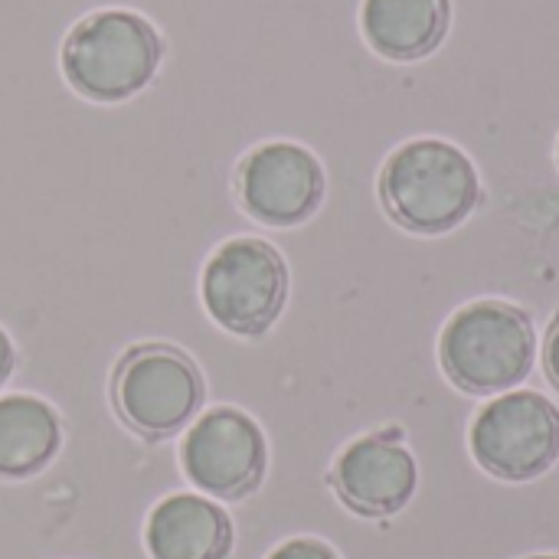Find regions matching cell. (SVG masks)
<instances>
[{
    "label": "cell",
    "mask_w": 559,
    "mask_h": 559,
    "mask_svg": "<svg viewBox=\"0 0 559 559\" xmlns=\"http://www.w3.org/2000/svg\"><path fill=\"white\" fill-rule=\"evenodd\" d=\"M233 540L229 514L200 495L164 498L144 527L151 559H229Z\"/></svg>",
    "instance_id": "cell-10"
},
{
    "label": "cell",
    "mask_w": 559,
    "mask_h": 559,
    "mask_svg": "<svg viewBox=\"0 0 559 559\" xmlns=\"http://www.w3.org/2000/svg\"><path fill=\"white\" fill-rule=\"evenodd\" d=\"M328 193L321 160L295 141H265L252 147L236 167L239 206L275 229L308 223Z\"/></svg>",
    "instance_id": "cell-8"
},
{
    "label": "cell",
    "mask_w": 559,
    "mask_h": 559,
    "mask_svg": "<svg viewBox=\"0 0 559 559\" xmlns=\"http://www.w3.org/2000/svg\"><path fill=\"white\" fill-rule=\"evenodd\" d=\"M265 559H341L334 554V547H328L324 540H314V537H295V540H285L282 547H275Z\"/></svg>",
    "instance_id": "cell-13"
},
{
    "label": "cell",
    "mask_w": 559,
    "mask_h": 559,
    "mask_svg": "<svg viewBox=\"0 0 559 559\" xmlns=\"http://www.w3.org/2000/svg\"><path fill=\"white\" fill-rule=\"evenodd\" d=\"M164 59L157 26L124 7L85 13L62 39L59 69L88 102L115 105L144 92Z\"/></svg>",
    "instance_id": "cell-2"
},
{
    "label": "cell",
    "mask_w": 559,
    "mask_h": 559,
    "mask_svg": "<svg viewBox=\"0 0 559 559\" xmlns=\"http://www.w3.org/2000/svg\"><path fill=\"white\" fill-rule=\"evenodd\" d=\"M13 367H16V350H13V341L7 337V331L0 328V386L10 380Z\"/></svg>",
    "instance_id": "cell-15"
},
{
    "label": "cell",
    "mask_w": 559,
    "mask_h": 559,
    "mask_svg": "<svg viewBox=\"0 0 559 559\" xmlns=\"http://www.w3.org/2000/svg\"><path fill=\"white\" fill-rule=\"evenodd\" d=\"M452 26V0H364L360 29L367 46L390 62L432 56Z\"/></svg>",
    "instance_id": "cell-11"
},
{
    "label": "cell",
    "mask_w": 559,
    "mask_h": 559,
    "mask_svg": "<svg viewBox=\"0 0 559 559\" xmlns=\"http://www.w3.org/2000/svg\"><path fill=\"white\" fill-rule=\"evenodd\" d=\"M439 360L445 377L468 396L511 393L537 360L534 321L511 301H472L449 318Z\"/></svg>",
    "instance_id": "cell-3"
},
{
    "label": "cell",
    "mask_w": 559,
    "mask_h": 559,
    "mask_svg": "<svg viewBox=\"0 0 559 559\" xmlns=\"http://www.w3.org/2000/svg\"><path fill=\"white\" fill-rule=\"evenodd\" d=\"M380 200L396 226L416 236L459 229L481 203L472 157L442 138L400 144L380 170Z\"/></svg>",
    "instance_id": "cell-1"
},
{
    "label": "cell",
    "mask_w": 559,
    "mask_h": 559,
    "mask_svg": "<svg viewBox=\"0 0 559 559\" xmlns=\"http://www.w3.org/2000/svg\"><path fill=\"white\" fill-rule=\"evenodd\" d=\"M62 445L59 413L29 393L0 396V478L23 481L39 475Z\"/></svg>",
    "instance_id": "cell-12"
},
{
    "label": "cell",
    "mask_w": 559,
    "mask_h": 559,
    "mask_svg": "<svg viewBox=\"0 0 559 559\" xmlns=\"http://www.w3.org/2000/svg\"><path fill=\"white\" fill-rule=\"evenodd\" d=\"M468 445L488 475L534 481L559 459V409L534 390L501 393L475 416Z\"/></svg>",
    "instance_id": "cell-6"
},
{
    "label": "cell",
    "mask_w": 559,
    "mask_h": 559,
    "mask_svg": "<svg viewBox=\"0 0 559 559\" xmlns=\"http://www.w3.org/2000/svg\"><path fill=\"white\" fill-rule=\"evenodd\" d=\"M200 295L223 331L252 341L269 334L285 311L288 265L272 242L236 236L210 255Z\"/></svg>",
    "instance_id": "cell-5"
},
{
    "label": "cell",
    "mask_w": 559,
    "mask_h": 559,
    "mask_svg": "<svg viewBox=\"0 0 559 559\" xmlns=\"http://www.w3.org/2000/svg\"><path fill=\"white\" fill-rule=\"evenodd\" d=\"M544 367H547V377L550 383L559 390V311L547 331V344H544Z\"/></svg>",
    "instance_id": "cell-14"
},
{
    "label": "cell",
    "mask_w": 559,
    "mask_h": 559,
    "mask_svg": "<svg viewBox=\"0 0 559 559\" xmlns=\"http://www.w3.org/2000/svg\"><path fill=\"white\" fill-rule=\"evenodd\" d=\"M531 559H559V557H531Z\"/></svg>",
    "instance_id": "cell-16"
},
{
    "label": "cell",
    "mask_w": 559,
    "mask_h": 559,
    "mask_svg": "<svg viewBox=\"0 0 559 559\" xmlns=\"http://www.w3.org/2000/svg\"><path fill=\"white\" fill-rule=\"evenodd\" d=\"M416 485L419 472L403 442V429H383L350 442L331 468V488L341 504L373 521L400 514L413 501Z\"/></svg>",
    "instance_id": "cell-9"
},
{
    "label": "cell",
    "mask_w": 559,
    "mask_h": 559,
    "mask_svg": "<svg viewBox=\"0 0 559 559\" xmlns=\"http://www.w3.org/2000/svg\"><path fill=\"white\" fill-rule=\"evenodd\" d=\"M557 160H559V141H557Z\"/></svg>",
    "instance_id": "cell-17"
},
{
    "label": "cell",
    "mask_w": 559,
    "mask_h": 559,
    "mask_svg": "<svg viewBox=\"0 0 559 559\" xmlns=\"http://www.w3.org/2000/svg\"><path fill=\"white\" fill-rule=\"evenodd\" d=\"M206 380L190 354L174 344H134L111 373V406L124 429L164 442L197 419Z\"/></svg>",
    "instance_id": "cell-4"
},
{
    "label": "cell",
    "mask_w": 559,
    "mask_h": 559,
    "mask_svg": "<svg viewBox=\"0 0 559 559\" xmlns=\"http://www.w3.org/2000/svg\"><path fill=\"white\" fill-rule=\"evenodd\" d=\"M180 465L193 488L219 501L249 498L269 465V445L259 423L236 406H213L193 419L180 445Z\"/></svg>",
    "instance_id": "cell-7"
}]
</instances>
